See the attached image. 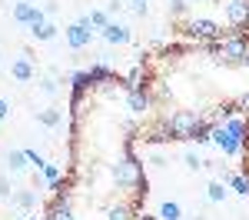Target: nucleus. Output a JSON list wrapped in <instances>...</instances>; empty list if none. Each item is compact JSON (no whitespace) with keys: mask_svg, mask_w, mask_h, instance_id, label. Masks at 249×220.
<instances>
[{"mask_svg":"<svg viewBox=\"0 0 249 220\" xmlns=\"http://www.w3.org/2000/svg\"><path fill=\"white\" fill-rule=\"evenodd\" d=\"M113 180L120 187H136V194L146 197V180H143V170H140L133 154H126L120 163H113Z\"/></svg>","mask_w":249,"mask_h":220,"instance_id":"1","label":"nucleus"},{"mask_svg":"<svg viewBox=\"0 0 249 220\" xmlns=\"http://www.w3.org/2000/svg\"><path fill=\"white\" fill-rule=\"evenodd\" d=\"M249 54V43L243 34H232V37H223L216 47H213V57L223 60V63H243V57Z\"/></svg>","mask_w":249,"mask_h":220,"instance_id":"2","label":"nucleus"},{"mask_svg":"<svg viewBox=\"0 0 249 220\" xmlns=\"http://www.w3.org/2000/svg\"><path fill=\"white\" fill-rule=\"evenodd\" d=\"M163 120L170 123L173 140H193L196 127L203 123V117H199V114H193V110H176V114H170V117H163Z\"/></svg>","mask_w":249,"mask_h":220,"instance_id":"3","label":"nucleus"},{"mask_svg":"<svg viewBox=\"0 0 249 220\" xmlns=\"http://www.w3.org/2000/svg\"><path fill=\"white\" fill-rule=\"evenodd\" d=\"M14 20H17V23H23V27L34 34V30H40V27L47 23V14H43V7H37V3L20 0V3H14Z\"/></svg>","mask_w":249,"mask_h":220,"instance_id":"4","label":"nucleus"},{"mask_svg":"<svg viewBox=\"0 0 249 220\" xmlns=\"http://www.w3.org/2000/svg\"><path fill=\"white\" fill-rule=\"evenodd\" d=\"M183 30L196 40H219L223 37V27H219L216 20H206V17H190L183 23Z\"/></svg>","mask_w":249,"mask_h":220,"instance_id":"5","label":"nucleus"},{"mask_svg":"<svg viewBox=\"0 0 249 220\" xmlns=\"http://www.w3.org/2000/svg\"><path fill=\"white\" fill-rule=\"evenodd\" d=\"M210 140L216 143V147H219V150H223V154H226V157H239V154L246 150V147H243L239 140L232 137V134L226 130V127H223V123H213V134H210Z\"/></svg>","mask_w":249,"mask_h":220,"instance_id":"6","label":"nucleus"},{"mask_svg":"<svg viewBox=\"0 0 249 220\" xmlns=\"http://www.w3.org/2000/svg\"><path fill=\"white\" fill-rule=\"evenodd\" d=\"M93 34H96V30L83 27V23H70V27L63 30V37H67V43H70L73 50H83V47H90V43H93Z\"/></svg>","mask_w":249,"mask_h":220,"instance_id":"7","label":"nucleus"},{"mask_svg":"<svg viewBox=\"0 0 249 220\" xmlns=\"http://www.w3.org/2000/svg\"><path fill=\"white\" fill-rule=\"evenodd\" d=\"M10 77L20 80V83H30V80H34V54H30V50H23V54L10 63Z\"/></svg>","mask_w":249,"mask_h":220,"instance_id":"8","label":"nucleus"},{"mask_svg":"<svg viewBox=\"0 0 249 220\" xmlns=\"http://www.w3.org/2000/svg\"><path fill=\"white\" fill-rule=\"evenodd\" d=\"M40 203V194L37 190H27V187H20V190H14L10 194V207H17V210H23V214H34Z\"/></svg>","mask_w":249,"mask_h":220,"instance_id":"9","label":"nucleus"},{"mask_svg":"<svg viewBox=\"0 0 249 220\" xmlns=\"http://www.w3.org/2000/svg\"><path fill=\"white\" fill-rule=\"evenodd\" d=\"M100 37L107 40L110 47H120V43H130V37H133V34H130V27H123V23L110 20V23H107V27L100 30Z\"/></svg>","mask_w":249,"mask_h":220,"instance_id":"10","label":"nucleus"},{"mask_svg":"<svg viewBox=\"0 0 249 220\" xmlns=\"http://www.w3.org/2000/svg\"><path fill=\"white\" fill-rule=\"evenodd\" d=\"M226 17L232 27H246L249 23V0H226Z\"/></svg>","mask_w":249,"mask_h":220,"instance_id":"11","label":"nucleus"},{"mask_svg":"<svg viewBox=\"0 0 249 220\" xmlns=\"http://www.w3.org/2000/svg\"><path fill=\"white\" fill-rule=\"evenodd\" d=\"M47 220H73L70 197H67L63 190H57V197H53V203H50V214H47Z\"/></svg>","mask_w":249,"mask_h":220,"instance_id":"12","label":"nucleus"},{"mask_svg":"<svg viewBox=\"0 0 249 220\" xmlns=\"http://www.w3.org/2000/svg\"><path fill=\"white\" fill-rule=\"evenodd\" d=\"M3 163H7V170H10V174H23L30 160H27V154H23V150H7Z\"/></svg>","mask_w":249,"mask_h":220,"instance_id":"13","label":"nucleus"},{"mask_svg":"<svg viewBox=\"0 0 249 220\" xmlns=\"http://www.w3.org/2000/svg\"><path fill=\"white\" fill-rule=\"evenodd\" d=\"M223 127H226V130H230L232 137L239 140V143H243V147H246V134H249V127H246V120L243 117H230V120H223Z\"/></svg>","mask_w":249,"mask_h":220,"instance_id":"14","label":"nucleus"},{"mask_svg":"<svg viewBox=\"0 0 249 220\" xmlns=\"http://www.w3.org/2000/svg\"><path fill=\"white\" fill-rule=\"evenodd\" d=\"M226 194H230V183L226 180H210V187H206V197H210V203H223L226 200Z\"/></svg>","mask_w":249,"mask_h":220,"instance_id":"15","label":"nucleus"},{"mask_svg":"<svg viewBox=\"0 0 249 220\" xmlns=\"http://www.w3.org/2000/svg\"><path fill=\"white\" fill-rule=\"evenodd\" d=\"M37 120L43 123V127H60L63 123V110H57V107H47V110H37Z\"/></svg>","mask_w":249,"mask_h":220,"instance_id":"16","label":"nucleus"},{"mask_svg":"<svg viewBox=\"0 0 249 220\" xmlns=\"http://www.w3.org/2000/svg\"><path fill=\"white\" fill-rule=\"evenodd\" d=\"M126 103H130L133 114H143V110L150 107V97H146L143 90H130V94H126Z\"/></svg>","mask_w":249,"mask_h":220,"instance_id":"17","label":"nucleus"},{"mask_svg":"<svg viewBox=\"0 0 249 220\" xmlns=\"http://www.w3.org/2000/svg\"><path fill=\"white\" fill-rule=\"evenodd\" d=\"M183 217V207L176 200H163L160 203V220H179Z\"/></svg>","mask_w":249,"mask_h":220,"instance_id":"18","label":"nucleus"},{"mask_svg":"<svg viewBox=\"0 0 249 220\" xmlns=\"http://www.w3.org/2000/svg\"><path fill=\"white\" fill-rule=\"evenodd\" d=\"M107 220H133V207H126V203H110V207H107Z\"/></svg>","mask_w":249,"mask_h":220,"instance_id":"19","label":"nucleus"},{"mask_svg":"<svg viewBox=\"0 0 249 220\" xmlns=\"http://www.w3.org/2000/svg\"><path fill=\"white\" fill-rule=\"evenodd\" d=\"M226 183H230L236 194L249 197V177H246V174H226Z\"/></svg>","mask_w":249,"mask_h":220,"instance_id":"20","label":"nucleus"},{"mask_svg":"<svg viewBox=\"0 0 249 220\" xmlns=\"http://www.w3.org/2000/svg\"><path fill=\"white\" fill-rule=\"evenodd\" d=\"M87 74H90V80H93V83H110V80H113V70H110V67H100V63H96V67H90Z\"/></svg>","mask_w":249,"mask_h":220,"instance_id":"21","label":"nucleus"},{"mask_svg":"<svg viewBox=\"0 0 249 220\" xmlns=\"http://www.w3.org/2000/svg\"><path fill=\"white\" fill-rule=\"evenodd\" d=\"M87 14H90V27H93V30H103V27L110 23V14H107V10H87Z\"/></svg>","mask_w":249,"mask_h":220,"instance_id":"22","label":"nucleus"},{"mask_svg":"<svg viewBox=\"0 0 249 220\" xmlns=\"http://www.w3.org/2000/svg\"><path fill=\"white\" fill-rule=\"evenodd\" d=\"M53 37H57V23L53 20H47L40 30H34V40H53Z\"/></svg>","mask_w":249,"mask_h":220,"instance_id":"23","label":"nucleus"},{"mask_svg":"<svg viewBox=\"0 0 249 220\" xmlns=\"http://www.w3.org/2000/svg\"><path fill=\"white\" fill-rule=\"evenodd\" d=\"M183 163H186L190 170H203V167H206V160L199 157V154H193V150H186V154H183Z\"/></svg>","mask_w":249,"mask_h":220,"instance_id":"24","label":"nucleus"},{"mask_svg":"<svg viewBox=\"0 0 249 220\" xmlns=\"http://www.w3.org/2000/svg\"><path fill=\"white\" fill-rule=\"evenodd\" d=\"M43 177H47V183H57L60 180V167L57 163H47V167H43Z\"/></svg>","mask_w":249,"mask_h":220,"instance_id":"25","label":"nucleus"},{"mask_svg":"<svg viewBox=\"0 0 249 220\" xmlns=\"http://www.w3.org/2000/svg\"><path fill=\"white\" fill-rule=\"evenodd\" d=\"M23 154H27V160H30V163H34L37 170H43V167H47V160H43V154H37V150H23Z\"/></svg>","mask_w":249,"mask_h":220,"instance_id":"26","label":"nucleus"},{"mask_svg":"<svg viewBox=\"0 0 249 220\" xmlns=\"http://www.w3.org/2000/svg\"><path fill=\"white\" fill-rule=\"evenodd\" d=\"M40 94H47V97H53V94H57V80H40Z\"/></svg>","mask_w":249,"mask_h":220,"instance_id":"27","label":"nucleus"},{"mask_svg":"<svg viewBox=\"0 0 249 220\" xmlns=\"http://www.w3.org/2000/svg\"><path fill=\"white\" fill-rule=\"evenodd\" d=\"M10 194H14L10 180H7V174H0V197H3V200H10Z\"/></svg>","mask_w":249,"mask_h":220,"instance_id":"28","label":"nucleus"},{"mask_svg":"<svg viewBox=\"0 0 249 220\" xmlns=\"http://www.w3.org/2000/svg\"><path fill=\"white\" fill-rule=\"evenodd\" d=\"M130 3H133V14H136V17H146V14H150L146 0H130Z\"/></svg>","mask_w":249,"mask_h":220,"instance_id":"29","label":"nucleus"},{"mask_svg":"<svg viewBox=\"0 0 249 220\" xmlns=\"http://www.w3.org/2000/svg\"><path fill=\"white\" fill-rule=\"evenodd\" d=\"M57 10H60V3H57V0H47V3H43V14H47V17H53Z\"/></svg>","mask_w":249,"mask_h":220,"instance_id":"30","label":"nucleus"},{"mask_svg":"<svg viewBox=\"0 0 249 220\" xmlns=\"http://www.w3.org/2000/svg\"><path fill=\"white\" fill-rule=\"evenodd\" d=\"M7 117H10V103L0 97V120H7Z\"/></svg>","mask_w":249,"mask_h":220,"instance_id":"31","label":"nucleus"},{"mask_svg":"<svg viewBox=\"0 0 249 220\" xmlns=\"http://www.w3.org/2000/svg\"><path fill=\"white\" fill-rule=\"evenodd\" d=\"M236 103H239V110H246V114H249V94H243V97L236 100Z\"/></svg>","mask_w":249,"mask_h":220,"instance_id":"32","label":"nucleus"},{"mask_svg":"<svg viewBox=\"0 0 249 220\" xmlns=\"http://www.w3.org/2000/svg\"><path fill=\"white\" fill-rule=\"evenodd\" d=\"M136 220H160V217H146V214H143V217H136Z\"/></svg>","mask_w":249,"mask_h":220,"instance_id":"33","label":"nucleus"},{"mask_svg":"<svg viewBox=\"0 0 249 220\" xmlns=\"http://www.w3.org/2000/svg\"><path fill=\"white\" fill-rule=\"evenodd\" d=\"M243 67H249V54H246V57H243Z\"/></svg>","mask_w":249,"mask_h":220,"instance_id":"34","label":"nucleus"},{"mask_svg":"<svg viewBox=\"0 0 249 220\" xmlns=\"http://www.w3.org/2000/svg\"><path fill=\"white\" fill-rule=\"evenodd\" d=\"M0 60H3V50H0Z\"/></svg>","mask_w":249,"mask_h":220,"instance_id":"35","label":"nucleus"}]
</instances>
